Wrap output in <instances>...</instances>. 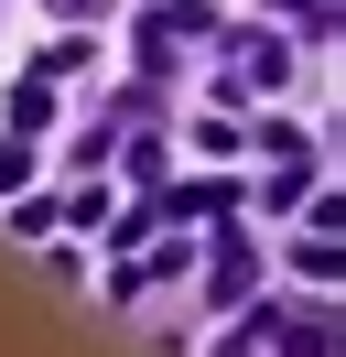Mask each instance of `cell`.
Listing matches in <instances>:
<instances>
[{"label":"cell","mask_w":346,"mask_h":357,"mask_svg":"<svg viewBox=\"0 0 346 357\" xmlns=\"http://www.w3.org/2000/svg\"><path fill=\"white\" fill-rule=\"evenodd\" d=\"M227 87H281V44L271 33H249V44L227 54Z\"/></svg>","instance_id":"cell-1"},{"label":"cell","mask_w":346,"mask_h":357,"mask_svg":"<svg viewBox=\"0 0 346 357\" xmlns=\"http://www.w3.org/2000/svg\"><path fill=\"white\" fill-rule=\"evenodd\" d=\"M292 22H324V33H336V0H292Z\"/></svg>","instance_id":"cell-2"}]
</instances>
